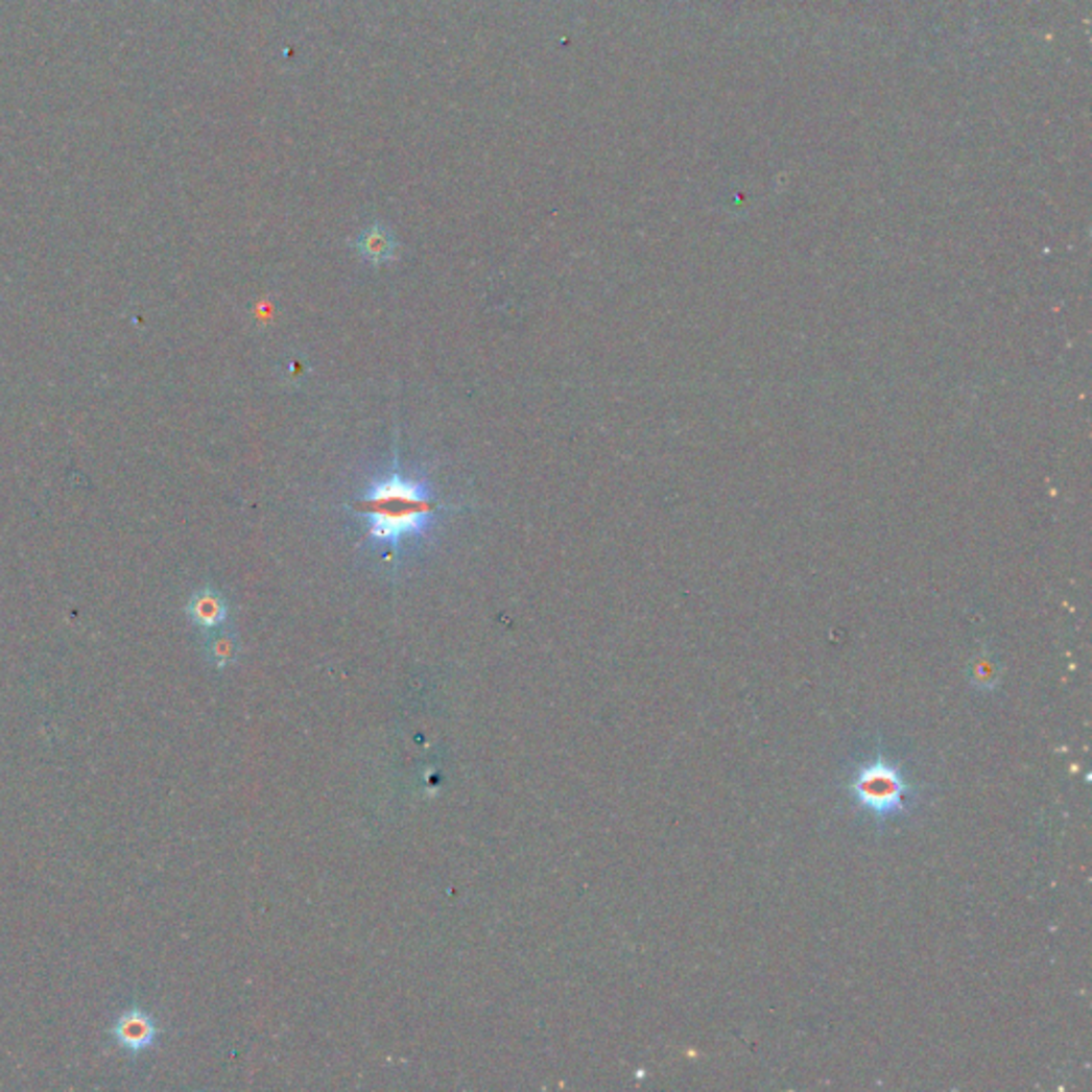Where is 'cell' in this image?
<instances>
[{"mask_svg":"<svg viewBox=\"0 0 1092 1092\" xmlns=\"http://www.w3.org/2000/svg\"><path fill=\"white\" fill-rule=\"evenodd\" d=\"M353 508L365 521L372 544L400 551L406 542L423 538L446 506L433 498L425 480L395 468L374 480Z\"/></svg>","mask_w":1092,"mask_h":1092,"instance_id":"cell-1","label":"cell"},{"mask_svg":"<svg viewBox=\"0 0 1092 1092\" xmlns=\"http://www.w3.org/2000/svg\"><path fill=\"white\" fill-rule=\"evenodd\" d=\"M353 245L359 253V257L374 267L386 265L397 257V239L380 222H374L365 231H361V235L355 239Z\"/></svg>","mask_w":1092,"mask_h":1092,"instance_id":"cell-5","label":"cell"},{"mask_svg":"<svg viewBox=\"0 0 1092 1092\" xmlns=\"http://www.w3.org/2000/svg\"><path fill=\"white\" fill-rule=\"evenodd\" d=\"M112 1035L122 1048H126L133 1054H139L155 1046L159 1037V1026L150 1014L143 1012L141 1007H130L116 1020Z\"/></svg>","mask_w":1092,"mask_h":1092,"instance_id":"cell-3","label":"cell"},{"mask_svg":"<svg viewBox=\"0 0 1092 1092\" xmlns=\"http://www.w3.org/2000/svg\"><path fill=\"white\" fill-rule=\"evenodd\" d=\"M186 613L196 627H201L206 632H214L227 623L229 604L218 589L204 587L192 593V598L188 600V607H186Z\"/></svg>","mask_w":1092,"mask_h":1092,"instance_id":"cell-4","label":"cell"},{"mask_svg":"<svg viewBox=\"0 0 1092 1092\" xmlns=\"http://www.w3.org/2000/svg\"><path fill=\"white\" fill-rule=\"evenodd\" d=\"M237 656H239V640L231 630L218 627V630L210 632V636L206 640V658L210 660L212 666H216L218 670H224L231 664H235Z\"/></svg>","mask_w":1092,"mask_h":1092,"instance_id":"cell-6","label":"cell"},{"mask_svg":"<svg viewBox=\"0 0 1092 1092\" xmlns=\"http://www.w3.org/2000/svg\"><path fill=\"white\" fill-rule=\"evenodd\" d=\"M846 789L856 811L875 826L909 815L920 799V785L903 760L885 752L881 744L854 762L846 777Z\"/></svg>","mask_w":1092,"mask_h":1092,"instance_id":"cell-2","label":"cell"}]
</instances>
